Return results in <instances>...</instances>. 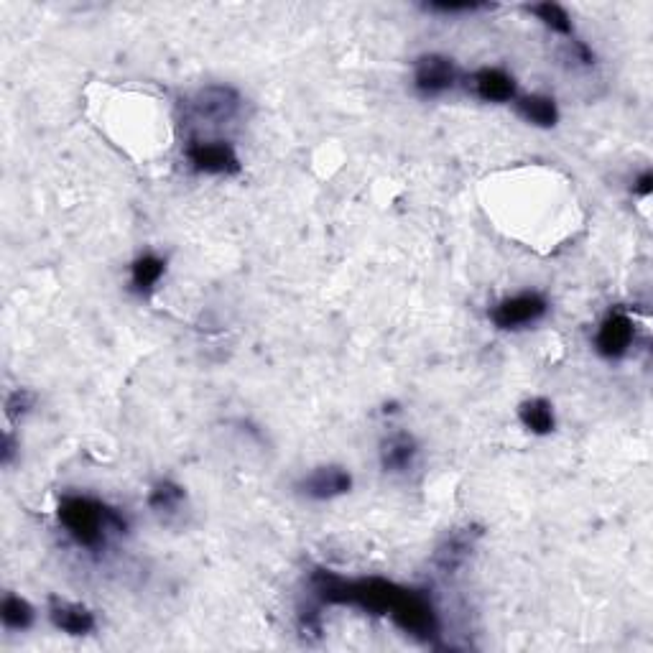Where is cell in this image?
Instances as JSON below:
<instances>
[{
    "mask_svg": "<svg viewBox=\"0 0 653 653\" xmlns=\"http://www.w3.org/2000/svg\"><path fill=\"white\" fill-rule=\"evenodd\" d=\"M460 72H457L455 62L442 54H424L416 59L414 64V85L424 97L444 95L447 90L457 85Z\"/></svg>",
    "mask_w": 653,
    "mask_h": 653,
    "instance_id": "cell-4",
    "label": "cell"
},
{
    "mask_svg": "<svg viewBox=\"0 0 653 653\" xmlns=\"http://www.w3.org/2000/svg\"><path fill=\"white\" fill-rule=\"evenodd\" d=\"M518 419L521 424L529 429L531 434H544L554 432V426H557V419H554V406L546 401V398H529V401H523L521 409H518Z\"/></svg>",
    "mask_w": 653,
    "mask_h": 653,
    "instance_id": "cell-14",
    "label": "cell"
},
{
    "mask_svg": "<svg viewBox=\"0 0 653 653\" xmlns=\"http://www.w3.org/2000/svg\"><path fill=\"white\" fill-rule=\"evenodd\" d=\"M34 401H36L34 393L26 391V388H21V391H16V393H11V396H8L6 414L11 416V419H16V416H23L26 411L31 409V406H34Z\"/></svg>",
    "mask_w": 653,
    "mask_h": 653,
    "instance_id": "cell-20",
    "label": "cell"
},
{
    "mask_svg": "<svg viewBox=\"0 0 653 653\" xmlns=\"http://www.w3.org/2000/svg\"><path fill=\"white\" fill-rule=\"evenodd\" d=\"M299 490L312 500H332L353 490V475L345 467L324 465L309 472L299 483Z\"/></svg>",
    "mask_w": 653,
    "mask_h": 653,
    "instance_id": "cell-8",
    "label": "cell"
},
{
    "mask_svg": "<svg viewBox=\"0 0 653 653\" xmlns=\"http://www.w3.org/2000/svg\"><path fill=\"white\" fill-rule=\"evenodd\" d=\"M529 13H534V16L544 23L546 29H551L554 34H562V36L574 34L572 18H569V13L564 11L559 3H536V6H529Z\"/></svg>",
    "mask_w": 653,
    "mask_h": 653,
    "instance_id": "cell-17",
    "label": "cell"
},
{
    "mask_svg": "<svg viewBox=\"0 0 653 653\" xmlns=\"http://www.w3.org/2000/svg\"><path fill=\"white\" fill-rule=\"evenodd\" d=\"M184 500V488L171 480H161L151 495H148V506L154 508L156 513H174Z\"/></svg>",
    "mask_w": 653,
    "mask_h": 653,
    "instance_id": "cell-18",
    "label": "cell"
},
{
    "mask_svg": "<svg viewBox=\"0 0 653 653\" xmlns=\"http://www.w3.org/2000/svg\"><path fill=\"white\" fill-rule=\"evenodd\" d=\"M194 115L199 120H207L212 125L228 123L238 115L240 110V95L228 85H210L194 95L192 100Z\"/></svg>",
    "mask_w": 653,
    "mask_h": 653,
    "instance_id": "cell-6",
    "label": "cell"
},
{
    "mask_svg": "<svg viewBox=\"0 0 653 653\" xmlns=\"http://www.w3.org/2000/svg\"><path fill=\"white\" fill-rule=\"evenodd\" d=\"M516 110L526 123L539 125V128H554L559 120V110L554 97L546 95H526L516 97Z\"/></svg>",
    "mask_w": 653,
    "mask_h": 653,
    "instance_id": "cell-13",
    "label": "cell"
},
{
    "mask_svg": "<svg viewBox=\"0 0 653 653\" xmlns=\"http://www.w3.org/2000/svg\"><path fill=\"white\" fill-rule=\"evenodd\" d=\"M0 618H3V625L11 628V631H26L34 623V608L23 597L6 595L3 597V605H0Z\"/></svg>",
    "mask_w": 653,
    "mask_h": 653,
    "instance_id": "cell-16",
    "label": "cell"
},
{
    "mask_svg": "<svg viewBox=\"0 0 653 653\" xmlns=\"http://www.w3.org/2000/svg\"><path fill=\"white\" fill-rule=\"evenodd\" d=\"M187 159L202 174L230 177L240 171V159L235 148L225 141H194L187 148Z\"/></svg>",
    "mask_w": 653,
    "mask_h": 653,
    "instance_id": "cell-5",
    "label": "cell"
},
{
    "mask_svg": "<svg viewBox=\"0 0 653 653\" xmlns=\"http://www.w3.org/2000/svg\"><path fill=\"white\" fill-rule=\"evenodd\" d=\"M493 8L490 3H477V0H465V3H429L426 11L444 13V16H457V13H477Z\"/></svg>",
    "mask_w": 653,
    "mask_h": 653,
    "instance_id": "cell-19",
    "label": "cell"
},
{
    "mask_svg": "<svg viewBox=\"0 0 653 653\" xmlns=\"http://www.w3.org/2000/svg\"><path fill=\"white\" fill-rule=\"evenodd\" d=\"M633 192L638 194V197H648V194L653 192V174L651 171H646L641 179H638L636 184H633Z\"/></svg>",
    "mask_w": 653,
    "mask_h": 653,
    "instance_id": "cell-21",
    "label": "cell"
},
{
    "mask_svg": "<svg viewBox=\"0 0 653 653\" xmlns=\"http://www.w3.org/2000/svg\"><path fill=\"white\" fill-rule=\"evenodd\" d=\"M49 620L57 631L69 633V636H87L97 628L95 613L80 602H69L52 597L49 600Z\"/></svg>",
    "mask_w": 653,
    "mask_h": 653,
    "instance_id": "cell-9",
    "label": "cell"
},
{
    "mask_svg": "<svg viewBox=\"0 0 653 653\" xmlns=\"http://www.w3.org/2000/svg\"><path fill=\"white\" fill-rule=\"evenodd\" d=\"M164 271H166V263L161 261L159 256H151V253H146V256H141L136 263H133L131 281H133V286H136V291L146 294V291H151L156 284H159L161 276H164Z\"/></svg>",
    "mask_w": 653,
    "mask_h": 653,
    "instance_id": "cell-15",
    "label": "cell"
},
{
    "mask_svg": "<svg viewBox=\"0 0 653 653\" xmlns=\"http://www.w3.org/2000/svg\"><path fill=\"white\" fill-rule=\"evenodd\" d=\"M472 90L485 103H511V100H516V80L498 67L477 69L472 74Z\"/></svg>",
    "mask_w": 653,
    "mask_h": 653,
    "instance_id": "cell-11",
    "label": "cell"
},
{
    "mask_svg": "<svg viewBox=\"0 0 653 653\" xmlns=\"http://www.w3.org/2000/svg\"><path fill=\"white\" fill-rule=\"evenodd\" d=\"M419 447L416 439L406 432H396L381 444V465L386 472H404L414 465Z\"/></svg>",
    "mask_w": 653,
    "mask_h": 653,
    "instance_id": "cell-12",
    "label": "cell"
},
{
    "mask_svg": "<svg viewBox=\"0 0 653 653\" xmlns=\"http://www.w3.org/2000/svg\"><path fill=\"white\" fill-rule=\"evenodd\" d=\"M391 620L409 636L432 641L439 633V615L432 600L419 590H404L391 610Z\"/></svg>",
    "mask_w": 653,
    "mask_h": 653,
    "instance_id": "cell-2",
    "label": "cell"
},
{
    "mask_svg": "<svg viewBox=\"0 0 653 653\" xmlns=\"http://www.w3.org/2000/svg\"><path fill=\"white\" fill-rule=\"evenodd\" d=\"M546 312H549V301L536 291H526V294H516L495 304L490 309V322L506 332L523 330V327H531L539 319H544Z\"/></svg>",
    "mask_w": 653,
    "mask_h": 653,
    "instance_id": "cell-3",
    "label": "cell"
},
{
    "mask_svg": "<svg viewBox=\"0 0 653 653\" xmlns=\"http://www.w3.org/2000/svg\"><path fill=\"white\" fill-rule=\"evenodd\" d=\"M13 455H16V442H13L11 434H6V442H3V465H11Z\"/></svg>",
    "mask_w": 653,
    "mask_h": 653,
    "instance_id": "cell-22",
    "label": "cell"
},
{
    "mask_svg": "<svg viewBox=\"0 0 653 653\" xmlns=\"http://www.w3.org/2000/svg\"><path fill=\"white\" fill-rule=\"evenodd\" d=\"M633 337H636L633 319L625 312H620V309H615V312H610L608 317L602 319L600 330H597V353L610 360L623 358V355H628V350H631Z\"/></svg>",
    "mask_w": 653,
    "mask_h": 653,
    "instance_id": "cell-7",
    "label": "cell"
},
{
    "mask_svg": "<svg viewBox=\"0 0 653 653\" xmlns=\"http://www.w3.org/2000/svg\"><path fill=\"white\" fill-rule=\"evenodd\" d=\"M59 521L80 546L95 549L105 541L108 531L125 534L128 521L118 511L108 508L100 500L85 498V495H67L59 503Z\"/></svg>",
    "mask_w": 653,
    "mask_h": 653,
    "instance_id": "cell-1",
    "label": "cell"
},
{
    "mask_svg": "<svg viewBox=\"0 0 653 653\" xmlns=\"http://www.w3.org/2000/svg\"><path fill=\"white\" fill-rule=\"evenodd\" d=\"M480 536V531L475 529H457L452 534L444 536L442 544L434 551L432 562L442 569L444 574H452L462 567V564L470 559L472 549H475V541Z\"/></svg>",
    "mask_w": 653,
    "mask_h": 653,
    "instance_id": "cell-10",
    "label": "cell"
}]
</instances>
